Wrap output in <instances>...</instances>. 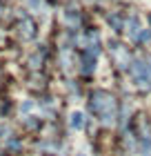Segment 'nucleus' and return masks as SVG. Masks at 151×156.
Returning <instances> with one entry per match:
<instances>
[{
    "label": "nucleus",
    "mask_w": 151,
    "mask_h": 156,
    "mask_svg": "<svg viewBox=\"0 0 151 156\" xmlns=\"http://www.w3.org/2000/svg\"><path fill=\"white\" fill-rule=\"evenodd\" d=\"M89 109L93 116L100 118V123L109 125L113 118H116V103H113V96L107 94V91L98 89L91 94V101H89Z\"/></svg>",
    "instance_id": "nucleus-1"
},
{
    "label": "nucleus",
    "mask_w": 151,
    "mask_h": 156,
    "mask_svg": "<svg viewBox=\"0 0 151 156\" xmlns=\"http://www.w3.org/2000/svg\"><path fill=\"white\" fill-rule=\"evenodd\" d=\"M127 31H129V36L136 40V36H138V31H140V18L138 16H131L127 20Z\"/></svg>",
    "instance_id": "nucleus-2"
},
{
    "label": "nucleus",
    "mask_w": 151,
    "mask_h": 156,
    "mask_svg": "<svg viewBox=\"0 0 151 156\" xmlns=\"http://www.w3.org/2000/svg\"><path fill=\"white\" fill-rule=\"evenodd\" d=\"M140 152H142V156H151V138L149 136L140 138Z\"/></svg>",
    "instance_id": "nucleus-3"
},
{
    "label": "nucleus",
    "mask_w": 151,
    "mask_h": 156,
    "mask_svg": "<svg viewBox=\"0 0 151 156\" xmlns=\"http://www.w3.org/2000/svg\"><path fill=\"white\" fill-rule=\"evenodd\" d=\"M82 125H84V120H82V114H80V112L71 114V127H74V129H82Z\"/></svg>",
    "instance_id": "nucleus-4"
},
{
    "label": "nucleus",
    "mask_w": 151,
    "mask_h": 156,
    "mask_svg": "<svg viewBox=\"0 0 151 156\" xmlns=\"http://www.w3.org/2000/svg\"><path fill=\"white\" fill-rule=\"evenodd\" d=\"M109 25H113V29L116 31H120V18L113 13V16H109Z\"/></svg>",
    "instance_id": "nucleus-5"
},
{
    "label": "nucleus",
    "mask_w": 151,
    "mask_h": 156,
    "mask_svg": "<svg viewBox=\"0 0 151 156\" xmlns=\"http://www.w3.org/2000/svg\"><path fill=\"white\" fill-rule=\"evenodd\" d=\"M80 156H82V154H80Z\"/></svg>",
    "instance_id": "nucleus-6"
}]
</instances>
